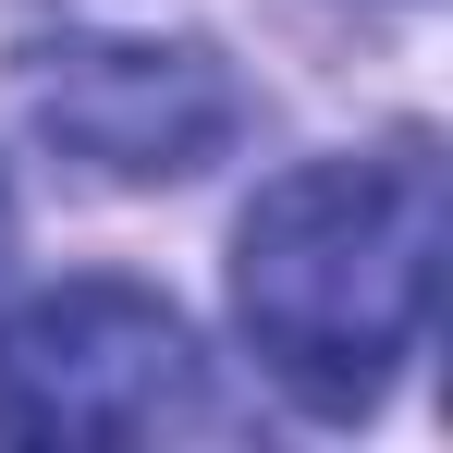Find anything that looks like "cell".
Here are the masks:
<instances>
[{"label":"cell","instance_id":"cell-3","mask_svg":"<svg viewBox=\"0 0 453 453\" xmlns=\"http://www.w3.org/2000/svg\"><path fill=\"white\" fill-rule=\"evenodd\" d=\"M12 111L98 184H184L245 135V86L196 37H37L12 62Z\"/></svg>","mask_w":453,"mask_h":453},{"label":"cell","instance_id":"cell-2","mask_svg":"<svg viewBox=\"0 0 453 453\" xmlns=\"http://www.w3.org/2000/svg\"><path fill=\"white\" fill-rule=\"evenodd\" d=\"M209 429V368L148 282H62L0 319V441H159Z\"/></svg>","mask_w":453,"mask_h":453},{"label":"cell","instance_id":"cell-4","mask_svg":"<svg viewBox=\"0 0 453 453\" xmlns=\"http://www.w3.org/2000/svg\"><path fill=\"white\" fill-rule=\"evenodd\" d=\"M0 257H12V196H0Z\"/></svg>","mask_w":453,"mask_h":453},{"label":"cell","instance_id":"cell-1","mask_svg":"<svg viewBox=\"0 0 453 453\" xmlns=\"http://www.w3.org/2000/svg\"><path fill=\"white\" fill-rule=\"evenodd\" d=\"M429 295H441V159L417 135L257 184L233 233V319L306 417L380 404V380L429 331Z\"/></svg>","mask_w":453,"mask_h":453}]
</instances>
